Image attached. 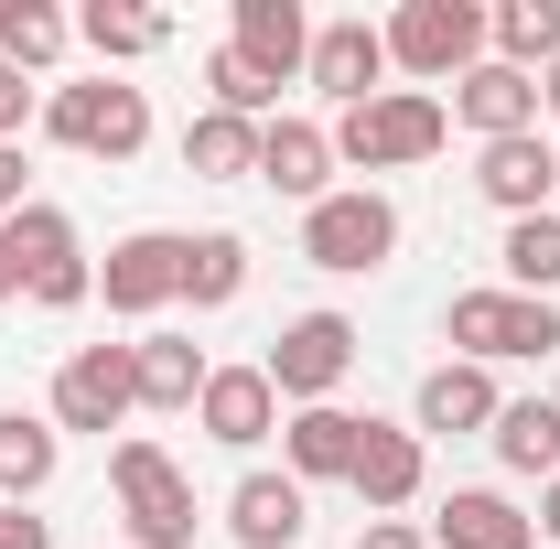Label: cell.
I'll list each match as a JSON object with an SVG mask.
<instances>
[{"mask_svg": "<svg viewBox=\"0 0 560 549\" xmlns=\"http://www.w3.org/2000/svg\"><path fill=\"white\" fill-rule=\"evenodd\" d=\"M453 140V108L431 97V86H377L366 108L335 119V173H410Z\"/></svg>", "mask_w": 560, "mask_h": 549, "instance_id": "cell-1", "label": "cell"}, {"mask_svg": "<svg viewBox=\"0 0 560 549\" xmlns=\"http://www.w3.org/2000/svg\"><path fill=\"white\" fill-rule=\"evenodd\" d=\"M108 484H119V528H130V549H195V484H184V464L162 453V442H119L108 453Z\"/></svg>", "mask_w": 560, "mask_h": 549, "instance_id": "cell-2", "label": "cell"}, {"mask_svg": "<svg viewBox=\"0 0 560 549\" xmlns=\"http://www.w3.org/2000/svg\"><path fill=\"white\" fill-rule=\"evenodd\" d=\"M302 259H313V270H335V280L388 270V259H399V206H388L377 184H346V195L302 206Z\"/></svg>", "mask_w": 560, "mask_h": 549, "instance_id": "cell-3", "label": "cell"}, {"mask_svg": "<svg viewBox=\"0 0 560 549\" xmlns=\"http://www.w3.org/2000/svg\"><path fill=\"white\" fill-rule=\"evenodd\" d=\"M44 130L86 151V162H130L140 140H151V97H140L130 75H86V86H55L44 97Z\"/></svg>", "mask_w": 560, "mask_h": 549, "instance_id": "cell-4", "label": "cell"}, {"mask_svg": "<svg viewBox=\"0 0 560 549\" xmlns=\"http://www.w3.org/2000/svg\"><path fill=\"white\" fill-rule=\"evenodd\" d=\"M377 33H388V66H410L420 86L486 66V11H475V0H399Z\"/></svg>", "mask_w": 560, "mask_h": 549, "instance_id": "cell-5", "label": "cell"}, {"mask_svg": "<svg viewBox=\"0 0 560 549\" xmlns=\"http://www.w3.org/2000/svg\"><path fill=\"white\" fill-rule=\"evenodd\" d=\"M442 335L464 344V366H506V355H550V344H560V313L495 280V291H453Z\"/></svg>", "mask_w": 560, "mask_h": 549, "instance_id": "cell-6", "label": "cell"}, {"mask_svg": "<svg viewBox=\"0 0 560 549\" xmlns=\"http://www.w3.org/2000/svg\"><path fill=\"white\" fill-rule=\"evenodd\" d=\"M346 366H355V324L346 313H291L280 344L259 355V377L280 388V410H324V399L346 388Z\"/></svg>", "mask_w": 560, "mask_h": 549, "instance_id": "cell-7", "label": "cell"}, {"mask_svg": "<svg viewBox=\"0 0 560 549\" xmlns=\"http://www.w3.org/2000/svg\"><path fill=\"white\" fill-rule=\"evenodd\" d=\"M140 410V366L130 344H75L66 366H55V431H119V420Z\"/></svg>", "mask_w": 560, "mask_h": 549, "instance_id": "cell-8", "label": "cell"}, {"mask_svg": "<svg viewBox=\"0 0 560 549\" xmlns=\"http://www.w3.org/2000/svg\"><path fill=\"white\" fill-rule=\"evenodd\" d=\"M184 248L195 237H173V226H140V237H119L108 248V270H97V302L108 313H162V302H184Z\"/></svg>", "mask_w": 560, "mask_h": 549, "instance_id": "cell-9", "label": "cell"}, {"mask_svg": "<svg viewBox=\"0 0 560 549\" xmlns=\"http://www.w3.org/2000/svg\"><path fill=\"white\" fill-rule=\"evenodd\" d=\"M313 86L335 97V108H366L377 97V75H388V33L366 22V11H346V22H313Z\"/></svg>", "mask_w": 560, "mask_h": 549, "instance_id": "cell-10", "label": "cell"}, {"mask_svg": "<svg viewBox=\"0 0 560 549\" xmlns=\"http://www.w3.org/2000/svg\"><path fill=\"white\" fill-rule=\"evenodd\" d=\"M11 237H22V259H33V302H44V313L97 302V270H86V248H75V226L55 206H22V215H11Z\"/></svg>", "mask_w": 560, "mask_h": 549, "instance_id": "cell-11", "label": "cell"}, {"mask_svg": "<svg viewBox=\"0 0 560 549\" xmlns=\"http://www.w3.org/2000/svg\"><path fill=\"white\" fill-rule=\"evenodd\" d=\"M195 431H206V442H226V453H259V442L280 431V388L259 377V366H215L206 399H195Z\"/></svg>", "mask_w": 560, "mask_h": 549, "instance_id": "cell-12", "label": "cell"}, {"mask_svg": "<svg viewBox=\"0 0 560 549\" xmlns=\"http://www.w3.org/2000/svg\"><path fill=\"white\" fill-rule=\"evenodd\" d=\"M420 475H431V453H420V431H399V420H366V442H355V506L366 517H399L420 495Z\"/></svg>", "mask_w": 560, "mask_h": 549, "instance_id": "cell-13", "label": "cell"}, {"mask_svg": "<svg viewBox=\"0 0 560 549\" xmlns=\"http://www.w3.org/2000/svg\"><path fill=\"white\" fill-rule=\"evenodd\" d=\"M550 184H560V151L539 130L528 140H486V162H475V195H486L506 226H517V215H550Z\"/></svg>", "mask_w": 560, "mask_h": 549, "instance_id": "cell-14", "label": "cell"}, {"mask_svg": "<svg viewBox=\"0 0 560 549\" xmlns=\"http://www.w3.org/2000/svg\"><path fill=\"white\" fill-rule=\"evenodd\" d=\"M453 119L475 140H528L539 130V75H517V66H475V75H453Z\"/></svg>", "mask_w": 560, "mask_h": 549, "instance_id": "cell-15", "label": "cell"}, {"mask_svg": "<svg viewBox=\"0 0 560 549\" xmlns=\"http://www.w3.org/2000/svg\"><path fill=\"white\" fill-rule=\"evenodd\" d=\"M259 184H280L291 206H324V195H335V130L270 119V130H259Z\"/></svg>", "mask_w": 560, "mask_h": 549, "instance_id": "cell-16", "label": "cell"}, {"mask_svg": "<svg viewBox=\"0 0 560 549\" xmlns=\"http://www.w3.org/2000/svg\"><path fill=\"white\" fill-rule=\"evenodd\" d=\"M355 442H366V420L355 410H291L280 420V453H291V484H346L355 475Z\"/></svg>", "mask_w": 560, "mask_h": 549, "instance_id": "cell-17", "label": "cell"}, {"mask_svg": "<svg viewBox=\"0 0 560 549\" xmlns=\"http://www.w3.org/2000/svg\"><path fill=\"white\" fill-rule=\"evenodd\" d=\"M302 517H313V495L291 475H237V495H226V539L237 549H302Z\"/></svg>", "mask_w": 560, "mask_h": 549, "instance_id": "cell-18", "label": "cell"}, {"mask_svg": "<svg viewBox=\"0 0 560 549\" xmlns=\"http://www.w3.org/2000/svg\"><path fill=\"white\" fill-rule=\"evenodd\" d=\"M226 44H237L259 75L291 86V75L313 66V11H302V0H237V33H226Z\"/></svg>", "mask_w": 560, "mask_h": 549, "instance_id": "cell-19", "label": "cell"}, {"mask_svg": "<svg viewBox=\"0 0 560 549\" xmlns=\"http://www.w3.org/2000/svg\"><path fill=\"white\" fill-rule=\"evenodd\" d=\"M528 539H539V517H517L495 484H453L431 517V549H528Z\"/></svg>", "mask_w": 560, "mask_h": 549, "instance_id": "cell-20", "label": "cell"}, {"mask_svg": "<svg viewBox=\"0 0 560 549\" xmlns=\"http://www.w3.org/2000/svg\"><path fill=\"white\" fill-rule=\"evenodd\" d=\"M55 464H66V431L33 410H0V506H33L44 484H55Z\"/></svg>", "mask_w": 560, "mask_h": 549, "instance_id": "cell-21", "label": "cell"}, {"mask_svg": "<svg viewBox=\"0 0 560 549\" xmlns=\"http://www.w3.org/2000/svg\"><path fill=\"white\" fill-rule=\"evenodd\" d=\"M495 410H506L495 377H486V366H464V355L420 377V431H453V442H464V431H495Z\"/></svg>", "mask_w": 560, "mask_h": 549, "instance_id": "cell-22", "label": "cell"}, {"mask_svg": "<svg viewBox=\"0 0 560 549\" xmlns=\"http://www.w3.org/2000/svg\"><path fill=\"white\" fill-rule=\"evenodd\" d=\"M486 55L517 75H550L560 66V0H495L486 11Z\"/></svg>", "mask_w": 560, "mask_h": 549, "instance_id": "cell-23", "label": "cell"}, {"mask_svg": "<svg viewBox=\"0 0 560 549\" xmlns=\"http://www.w3.org/2000/svg\"><path fill=\"white\" fill-rule=\"evenodd\" d=\"M184 173H206V184H259V119L195 108V130H184Z\"/></svg>", "mask_w": 560, "mask_h": 549, "instance_id": "cell-24", "label": "cell"}, {"mask_svg": "<svg viewBox=\"0 0 560 549\" xmlns=\"http://www.w3.org/2000/svg\"><path fill=\"white\" fill-rule=\"evenodd\" d=\"M75 44L97 55V75H119V66H140L151 44H173V22H162V11H140V0H97V11L75 22Z\"/></svg>", "mask_w": 560, "mask_h": 549, "instance_id": "cell-25", "label": "cell"}, {"mask_svg": "<svg viewBox=\"0 0 560 549\" xmlns=\"http://www.w3.org/2000/svg\"><path fill=\"white\" fill-rule=\"evenodd\" d=\"M486 442H495V464H506V475H539V484L560 475V410H550V399H506Z\"/></svg>", "mask_w": 560, "mask_h": 549, "instance_id": "cell-26", "label": "cell"}, {"mask_svg": "<svg viewBox=\"0 0 560 549\" xmlns=\"http://www.w3.org/2000/svg\"><path fill=\"white\" fill-rule=\"evenodd\" d=\"M130 366H140V410H195V399H206V377H215V366H206L184 335L130 344Z\"/></svg>", "mask_w": 560, "mask_h": 549, "instance_id": "cell-27", "label": "cell"}, {"mask_svg": "<svg viewBox=\"0 0 560 549\" xmlns=\"http://www.w3.org/2000/svg\"><path fill=\"white\" fill-rule=\"evenodd\" d=\"M75 44V22L55 11V0H0V66H22V75H44L55 55Z\"/></svg>", "mask_w": 560, "mask_h": 549, "instance_id": "cell-28", "label": "cell"}, {"mask_svg": "<svg viewBox=\"0 0 560 549\" xmlns=\"http://www.w3.org/2000/svg\"><path fill=\"white\" fill-rule=\"evenodd\" d=\"M237 291H248V237H226V226L195 237V248H184V302H195V313H226Z\"/></svg>", "mask_w": 560, "mask_h": 549, "instance_id": "cell-29", "label": "cell"}, {"mask_svg": "<svg viewBox=\"0 0 560 549\" xmlns=\"http://www.w3.org/2000/svg\"><path fill=\"white\" fill-rule=\"evenodd\" d=\"M495 259H506V291H528V302H550V291H560V215H517Z\"/></svg>", "mask_w": 560, "mask_h": 549, "instance_id": "cell-30", "label": "cell"}, {"mask_svg": "<svg viewBox=\"0 0 560 549\" xmlns=\"http://www.w3.org/2000/svg\"><path fill=\"white\" fill-rule=\"evenodd\" d=\"M206 86H215V108H226V119H259V130H270L280 75H259L248 55H237V44H215V55H206Z\"/></svg>", "mask_w": 560, "mask_h": 549, "instance_id": "cell-31", "label": "cell"}, {"mask_svg": "<svg viewBox=\"0 0 560 549\" xmlns=\"http://www.w3.org/2000/svg\"><path fill=\"white\" fill-rule=\"evenodd\" d=\"M22 119H33V75L0 66V140H22Z\"/></svg>", "mask_w": 560, "mask_h": 549, "instance_id": "cell-32", "label": "cell"}, {"mask_svg": "<svg viewBox=\"0 0 560 549\" xmlns=\"http://www.w3.org/2000/svg\"><path fill=\"white\" fill-rule=\"evenodd\" d=\"M0 549H55V517H33V506H0Z\"/></svg>", "mask_w": 560, "mask_h": 549, "instance_id": "cell-33", "label": "cell"}, {"mask_svg": "<svg viewBox=\"0 0 560 549\" xmlns=\"http://www.w3.org/2000/svg\"><path fill=\"white\" fill-rule=\"evenodd\" d=\"M355 549H431V528H410V517H366Z\"/></svg>", "mask_w": 560, "mask_h": 549, "instance_id": "cell-34", "label": "cell"}, {"mask_svg": "<svg viewBox=\"0 0 560 549\" xmlns=\"http://www.w3.org/2000/svg\"><path fill=\"white\" fill-rule=\"evenodd\" d=\"M22 291H33V259H22V237L0 226V302H22Z\"/></svg>", "mask_w": 560, "mask_h": 549, "instance_id": "cell-35", "label": "cell"}, {"mask_svg": "<svg viewBox=\"0 0 560 549\" xmlns=\"http://www.w3.org/2000/svg\"><path fill=\"white\" fill-rule=\"evenodd\" d=\"M22 215V140H0V226Z\"/></svg>", "mask_w": 560, "mask_h": 549, "instance_id": "cell-36", "label": "cell"}, {"mask_svg": "<svg viewBox=\"0 0 560 549\" xmlns=\"http://www.w3.org/2000/svg\"><path fill=\"white\" fill-rule=\"evenodd\" d=\"M539 108H550V119H560V66H550V75H539Z\"/></svg>", "mask_w": 560, "mask_h": 549, "instance_id": "cell-37", "label": "cell"}, {"mask_svg": "<svg viewBox=\"0 0 560 549\" xmlns=\"http://www.w3.org/2000/svg\"><path fill=\"white\" fill-rule=\"evenodd\" d=\"M539 528H550V539H560V475H550V506H539Z\"/></svg>", "mask_w": 560, "mask_h": 549, "instance_id": "cell-38", "label": "cell"}, {"mask_svg": "<svg viewBox=\"0 0 560 549\" xmlns=\"http://www.w3.org/2000/svg\"><path fill=\"white\" fill-rule=\"evenodd\" d=\"M550 151H560V140H550Z\"/></svg>", "mask_w": 560, "mask_h": 549, "instance_id": "cell-39", "label": "cell"}]
</instances>
